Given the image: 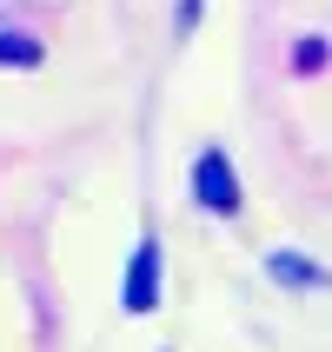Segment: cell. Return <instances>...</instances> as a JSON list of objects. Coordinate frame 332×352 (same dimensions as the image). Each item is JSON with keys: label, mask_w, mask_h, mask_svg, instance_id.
I'll return each instance as SVG.
<instances>
[{"label": "cell", "mask_w": 332, "mask_h": 352, "mask_svg": "<svg viewBox=\"0 0 332 352\" xmlns=\"http://www.w3.org/2000/svg\"><path fill=\"white\" fill-rule=\"evenodd\" d=\"M193 193H199V206H206V213H239V173L226 166V153H199Z\"/></svg>", "instance_id": "1"}, {"label": "cell", "mask_w": 332, "mask_h": 352, "mask_svg": "<svg viewBox=\"0 0 332 352\" xmlns=\"http://www.w3.org/2000/svg\"><path fill=\"white\" fill-rule=\"evenodd\" d=\"M120 306H126L133 319L159 306V246H153V239H140V246H133V266H126V293H120Z\"/></svg>", "instance_id": "2"}, {"label": "cell", "mask_w": 332, "mask_h": 352, "mask_svg": "<svg viewBox=\"0 0 332 352\" xmlns=\"http://www.w3.org/2000/svg\"><path fill=\"white\" fill-rule=\"evenodd\" d=\"M40 60V47L27 34H0V67H34Z\"/></svg>", "instance_id": "3"}, {"label": "cell", "mask_w": 332, "mask_h": 352, "mask_svg": "<svg viewBox=\"0 0 332 352\" xmlns=\"http://www.w3.org/2000/svg\"><path fill=\"white\" fill-rule=\"evenodd\" d=\"M279 273H286V279H319V273H313V266H306V259H286V253H279V259H273V279H279Z\"/></svg>", "instance_id": "4"}]
</instances>
